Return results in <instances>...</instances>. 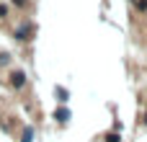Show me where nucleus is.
<instances>
[{
    "label": "nucleus",
    "mask_w": 147,
    "mask_h": 142,
    "mask_svg": "<svg viewBox=\"0 0 147 142\" xmlns=\"http://www.w3.org/2000/svg\"><path fill=\"white\" fill-rule=\"evenodd\" d=\"M52 116H54V122H57L59 127H65V124H70V119H72V111H70L67 106H57Z\"/></svg>",
    "instance_id": "nucleus-1"
},
{
    "label": "nucleus",
    "mask_w": 147,
    "mask_h": 142,
    "mask_svg": "<svg viewBox=\"0 0 147 142\" xmlns=\"http://www.w3.org/2000/svg\"><path fill=\"white\" fill-rule=\"evenodd\" d=\"M31 31H34V26L23 21V23L13 31V39H16V41H26V39H31Z\"/></svg>",
    "instance_id": "nucleus-2"
},
{
    "label": "nucleus",
    "mask_w": 147,
    "mask_h": 142,
    "mask_svg": "<svg viewBox=\"0 0 147 142\" xmlns=\"http://www.w3.org/2000/svg\"><path fill=\"white\" fill-rule=\"evenodd\" d=\"M26 83H28V78H26V72H23V70H16V72L10 75V85H13L16 91H23V88H26Z\"/></svg>",
    "instance_id": "nucleus-3"
},
{
    "label": "nucleus",
    "mask_w": 147,
    "mask_h": 142,
    "mask_svg": "<svg viewBox=\"0 0 147 142\" xmlns=\"http://www.w3.org/2000/svg\"><path fill=\"white\" fill-rule=\"evenodd\" d=\"M54 98H57L59 106H67V101H70V91H67L65 85H54Z\"/></svg>",
    "instance_id": "nucleus-4"
},
{
    "label": "nucleus",
    "mask_w": 147,
    "mask_h": 142,
    "mask_svg": "<svg viewBox=\"0 0 147 142\" xmlns=\"http://www.w3.org/2000/svg\"><path fill=\"white\" fill-rule=\"evenodd\" d=\"M34 135H36V129L34 127H26L23 135H21V142H34Z\"/></svg>",
    "instance_id": "nucleus-5"
},
{
    "label": "nucleus",
    "mask_w": 147,
    "mask_h": 142,
    "mask_svg": "<svg viewBox=\"0 0 147 142\" xmlns=\"http://www.w3.org/2000/svg\"><path fill=\"white\" fill-rule=\"evenodd\" d=\"M103 140H106V142H121V137H119L116 132H109V135H106Z\"/></svg>",
    "instance_id": "nucleus-6"
},
{
    "label": "nucleus",
    "mask_w": 147,
    "mask_h": 142,
    "mask_svg": "<svg viewBox=\"0 0 147 142\" xmlns=\"http://www.w3.org/2000/svg\"><path fill=\"white\" fill-rule=\"evenodd\" d=\"M0 18H8V5L0 3Z\"/></svg>",
    "instance_id": "nucleus-7"
},
{
    "label": "nucleus",
    "mask_w": 147,
    "mask_h": 142,
    "mask_svg": "<svg viewBox=\"0 0 147 142\" xmlns=\"http://www.w3.org/2000/svg\"><path fill=\"white\" fill-rule=\"evenodd\" d=\"M8 62H10V54H8V52H5V54H0V65H8Z\"/></svg>",
    "instance_id": "nucleus-8"
},
{
    "label": "nucleus",
    "mask_w": 147,
    "mask_h": 142,
    "mask_svg": "<svg viewBox=\"0 0 147 142\" xmlns=\"http://www.w3.org/2000/svg\"><path fill=\"white\" fill-rule=\"evenodd\" d=\"M26 3H28V0H13V5H16V8H26Z\"/></svg>",
    "instance_id": "nucleus-9"
}]
</instances>
